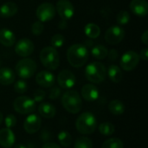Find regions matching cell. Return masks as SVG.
<instances>
[{
    "mask_svg": "<svg viewBox=\"0 0 148 148\" xmlns=\"http://www.w3.org/2000/svg\"><path fill=\"white\" fill-rule=\"evenodd\" d=\"M67 58L69 64L74 68L82 67L88 59V51L87 47L82 44L71 45L67 52Z\"/></svg>",
    "mask_w": 148,
    "mask_h": 148,
    "instance_id": "1",
    "label": "cell"
},
{
    "mask_svg": "<svg viewBox=\"0 0 148 148\" xmlns=\"http://www.w3.org/2000/svg\"><path fill=\"white\" fill-rule=\"evenodd\" d=\"M76 130L82 135H89L97 128V120L90 112H84L78 116L75 121Z\"/></svg>",
    "mask_w": 148,
    "mask_h": 148,
    "instance_id": "2",
    "label": "cell"
},
{
    "mask_svg": "<svg viewBox=\"0 0 148 148\" xmlns=\"http://www.w3.org/2000/svg\"><path fill=\"white\" fill-rule=\"evenodd\" d=\"M63 108L70 114H78L82 108V101L78 94L75 90L66 91L61 99Z\"/></svg>",
    "mask_w": 148,
    "mask_h": 148,
    "instance_id": "3",
    "label": "cell"
},
{
    "mask_svg": "<svg viewBox=\"0 0 148 148\" xmlns=\"http://www.w3.org/2000/svg\"><path fill=\"white\" fill-rule=\"evenodd\" d=\"M85 76L92 83H101L107 77V69L101 62H93L86 67Z\"/></svg>",
    "mask_w": 148,
    "mask_h": 148,
    "instance_id": "4",
    "label": "cell"
},
{
    "mask_svg": "<svg viewBox=\"0 0 148 148\" xmlns=\"http://www.w3.org/2000/svg\"><path fill=\"white\" fill-rule=\"evenodd\" d=\"M40 61L42 64L49 70H56L60 64V57L56 49L48 46L40 52Z\"/></svg>",
    "mask_w": 148,
    "mask_h": 148,
    "instance_id": "5",
    "label": "cell"
},
{
    "mask_svg": "<svg viewBox=\"0 0 148 148\" xmlns=\"http://www.w3.org/2000/svg\"><path fill=\"white\" fill-rule=\"evenodd\" d=\"M36 63L30 58H23L16 65V75L22 79H28L34 75L36 71Z\"/></svg>",
    "mask_w": 148,
    "mask_h": 148,
    "instance_id": "6",
    "label": "cell"
},
{
    "mask_svg": "<svg viewBox=\"0 0 148 148\" xmlns=\"http://www.w3.org/2000/svg\"><path fill=\"white\" fill-rule=\"evenodd\" d=\"M36 102L35 101L28 96H19L15 99L13 102L14 110L20 114H33L36 110Z\"/></svg>",
    "mask_w": 148,
    "mask_h": 148,
    "instance_id": "7",
    "label": "cell"
},
{
    "mask_svg": "<svg viewBox=\"0 0 148 148\" xmlns=\"http://www.w3.org/2000/svg\"><path fill=\"white\" fill-rule=\"evenodd\" d=\"M139 54L134 50H129L124 53L121 58V68L125 71L134 70L140 62Z\"/></svg>",
    "mask_w": 148,
    "mask_h": 148,
    "instance_id": "8",
    "label": "cell"
},
{
    "mask_svg": "<svg viewBox=\"0 0 148 148\" xmlns=\"http://www.w3.org/2000/svg\"><path fill=\"white\" fill-rule=\"evenodd\" d=\"M36 14L40 22H49L54 18L56 15V8L50 3H43L37 7Z\"/></svg>",
    "mask_w": 148,
    "mask_h": 148,
    "instance_id": "9",
    "label": "cell"
},
{
    "mask_svg": "<svg viewBox=\"0 0 148 148\" xmlns=\"http://www.w3.org/2000/svg\"><path fill=\"white\" fill-rule=\"evenodd\" d=\"M125 37V30L120 26H111L105 32V40L108 44L120 43Z\"/></svg>",
    "mask_w": 148,
    "mask_h": 148,
    "instance_id": "10",
    "label": "cell"
},
{
    "mask_svg": "<svg viewBox=\"0 0 148 148\" xmlns=\"http://www.w3.org/2000/svg\"><path fill=\"white\" fill-rule=\"evenodd\" d=\"M56 10L63 21H68L72 18L75 13L74 6L69 0H59L56 3Z\"/></svg>",
    "mask_w": 148,
    "mask_h": 148,
    "instance_id": "11",
    "label": "cell"
},
{
    "mask_svg": "<svg viewBox=\"0 0 148 148\" xmlns=\"http://www.w3.org/2000/svg\"><path fill=\"white\" fill-rule=\"evenodd\" d=\"M34 43L28 38H23L16 42L15 52L21 57H28L34 51Z\"/></svg>",
    "mask_w": 148,
    "mask_h": 148,
    "instance_id": "12",
    "label": "cell"
},
{
    "mask_svg": "<svg viewBox=\"0 0 148 148\" xmlns=\"http://www.w3.org/2000/svg\"><path fill=\"white\" fill-rule=\"evenodd\" d=\"M57 82L62 88L70 89L75 86L76 82V78L70 70L64 69L58 74Z\"/></svg>",
    "mask_w": 148,
    "mask_h": 148,
    "instance_id": "13",
    "label": "cell"
},
{
    "mask_svg": "<svg viewBox=\"0 0 148 148\" xmlns=\"http://www.w3.org/2000/svg\"><path fill=\"white\" fill-rule=\"evenodd\" d=\"M42 126L41 118L35 114H30L27 116L23 122V129L29 134H36L39 131Z\"/></svg>",
    "mask_w": 148,
    "mask_h": 148,
    "instance_id": "14",
    "label": "cell"
},
{
    "mask_svg": "<svg viewBox=\"0 0 148 148\" xmlns=\"http://www.w3.org/2000/svg\"><path fill=\"white\" fill-rule=\"evenodd\" d=\"M36 82L40 87L48 88H51L55 84L56 78H55V75L51 72L43 70V71L39 72L36 75Z\"/></svg>",
    "mask_w": 148,
    "mask_h": 148,
    "instance_id": "15",
    "label": "cell"
},
{
    "mask_svg": "<svg viewBox=\"0 0 148 148\" xmlns=\"http://www.w3.org/2000/svg\"><path fill=\"white\" fill-rule=\"evenodd\" d=\"M16 137L10 128H3L0 130V146L3 148L12 147L15 144Z\"/></svg>",
    "mask_w": 148,
    "mask_h": 148,
    "instance_id": "16",
    "label": "cell"
},
{
    "mask_svg": "<svg viewBox=\"0 0 148 148\" xmlns=\"http://www.w3.org/2000/svg\"><path fill=\"white\" fill-rule=\"evenodd\" d=\"M99 90L94 84H85L82 88V96L85 101L88 102L95 101L99 98Z\"/></svg>",
    "mask_w": 148,
    "mask_h": 148,
    "instance_id": "17",
    "label": "cell"
},
{
    "mask_svg": "<svg viewBox=\"0 0 148 148\" xmlns=\"http://www.w3.org/2000/svg\"><path fill=\"white\" fill-rule=\"evenodd\" d=\"M130 10L138 16H145L148 13V3L147 0H132Z\"/></svg>",
    "mask_w": 148,
    "mask_h": 148,
    "instance_id": "18",
    "label": "cell"
},
{
    "mask_svg": "<svg viewBox=\"0 0 148 148\" xmlns=\"http://www.w3.org/2000/svg\"><path fill=\"white\" fill-rule=\"evenodd\" d=\"M18 11V6L13 2L4 3L0 6V16L3 18H8L15 16Z\"/></svg>",
    "mask_w": 148,
    "mask_h": 148,
    "instance_id": "19",
    "label": "cell"
},
{
    "mask_svg": "<svg viewBox=\"0 0 148 148\" xmlns=\"http://www.w3.org/2000/svg\"><path fill=\"white\" fill-rule=\"evenodd\" d=\"M39 114L45 119H51L55 117L56 114V109L54 105L49 102H42L38 106Z\"/></svg>",
    "mask_w": 148,
    "mask_h": 148,
    "instance_id": "20",
    "label": "cell"
},
{
    "mask_svg": "<svg viewBox=\"0 0 148 148\" xmlns=\"http://www.w3.org/2000/svg\"><path fill=\"white\" fill-rule=\"evenodd\" d=\"M16 75L12 69L10 68H1L0 69V84L8 86L15 82Z\"/></svg>",
    "mask_w": 148,
    "mask_h": 148,
    "instance_id": "21",
    "label": "cell"
},
{
    "mask_svg": "<svg viewBox=\"0 0 148 148\" xmlns=\"http://www.w3.org/2000/svg\"><path fill=\"white\" fill-rule=\"evenodd\" d=\"M16 42V36L14 33L8 29H0V43L6 47H10Z\"/></svg>",
    "mask_w": 148,
    "mask_h": 148,
    "instance_id": "22",
    "label": "cell"
},
{
    "mask_svg": "<svg viewBox=\"0 0 148 148\" xmlns=\"http://www.w3.org/2000/svg\"><path fill=\"white\" fill-rule=\"evenodd\" d=\"M108 109L110 113L115 116L122 115L125 113L126 107L122 101L120 100H113L108 104Z\"/></svg>",
    "mask_w": 148,
    "mask_h": 148,
    "instance_id": "23",
    "label": "cell"
},
{
    "mask_svg": "<svg viewBox=\"0 0 148 148\" xmlns=\"http://www.w3.org/2000/svg\"><path fill=\"white\" fill-rule=\"evenodd\" d=\"M107 74H108L109 79L114 83H119L122 80V76H123L122 71H121V68L117 65L109 66V68L108 69Z\"/></svg>",
    "mask_w": 148,
    "mask_h": 148,
    "instance_id": "24",
    "label": "cell"
},
{
    "mask_svg": "<svg viewBox=\"0 0 148 148\" xmlns=\"http://www.w3.org/2000/svg\"><path fill=\"white\" fill-rule=\"evenodd\" d=\"M84 32L86 34V36L89 38H92V39H95V38H97L100 34H101V29L100 27L95 24V23H88L85 28H84Z\"/></svg>",
    "mask_w": 148,
    "mask_h": 148,
    "instance_id": "25",
    "label": "cell"
},
{
    "mask_svg": "<svg viewBox=\"0 0 148 148\" xmlns=\"http://www.w3.org/2000/svg\"><path fill=\"white\" fill-rule=\"evenodd\" d=\"M91 54L95 58L99 59V60H102L108 56V50L107 47L100 44V45H96V46L93 47V49H91Z\"/></svg>",
    "mask_w": 148,
    "mask_h": 148,
    "instance_id": "26",
    "label": "cell"
},
{
    "mask_svg": "<svg viewBox=\"0 0 148 148\" xmlns=\"http://www.w3.org/2000/svg\"><path fill=\"white\" fill-rule=\"evenodd\" d=\"M98 130L104 136H111L112 134H114L115 127H114V124L105 121V122H102L100 124V126L98 127Z\"/></svg>",
    "mask_w": 148,
    "mask_h": 148,
    "instance_id": "27",
    "label": "cell"
},
{
    "mask_svg": "<svg viewBox=\"0 0 148 148\" xmlns=\"http://www.w3.org/2000/svg\"><path fill=\"white\" fill-rule=\"evenodd\" d=\"M57 140L60 145L62 146L63 147H69L72 143L71 134L68 131H65V130H62L58 134Z\"/></svg>",
    "mask_w": 148,
    "mask_h": 148,
    "instance_id": "28",
    "label": "cell"
},
{
    "mask_svg": "<svg viewBox=\"0 0 148 148\" xmlns=\"http://www.w3.org/2000/svg\"><path fill=\"white\" fill-rule=\"evenodd\" d=\"M94 147V144L93 141L86 137V136H81L79 137L74 145V148H93Z\"/></svg>",
    "mask_w": 148,
    "mask_h": 148,
    "instance_id": "29",
    "label": "cell"
},
{
    "mask_svg": "<svg viewBox=\"0 0 148 148\" xmlns=\"http://www.w3.org/2000/svg\"><path fill=\"white\" fill-rule=\"evenodd\" d=\"M101 148H124V145L121 140L118 138H111L103 142Z\"/></svg>",
    "mask_w": 148,
    "mask_h": 148,
    "instance_id": "30",
    "label": "cell"
},
{
    "mask_svg": "<svg viewBox=\"0 0 148 148\" xmlns=\"http://www.w3.org/2000/svg\"><path fill=\"white\" fill-rule=\"evenodd\" d=\"M65 38L62 34H55L52 37H51V47L57 49V48H61L63 43H64Z\"/></svg>",
    "mask_w": 148,
    "mask_h": 148,
    "instance_id": "31",
    "label": "cell"
},
{
    "mask_svg": "<svg viewBox=\"0 0 148 148\" xmlns=\"http://www.w3.org/2000/svg\"><path fill=\"white\" fill-rule=\"evenodd\" d=\"M116 20L119 24L125 25V24L128 23L130 21V14L127 10H121L117 14Z\"/></svg>",
    "mask_w": 148,
    "mask_h": 148,
    "instance_id": "32",
    "label": "cell"
},
{
    "mask_svg": "<svg viewBox=\"0 0 148 148\" xmlns=\"http://www.w3.org/2000/svg\"><path fill=\"white\" fill-rule=\"evenodd\" d=\"M28 89L27 82L23 80H18L14 84V90L17 94H24Z\"/></svg>",
    "mask_w": 148,
    "mask_h": 148,
    "instance_id": "33",
    "label": "cell"
},
{
    "mask_svg": "<svg viewBox=\"0 0 148 148\" xmlns=\"http://www.w3.org/2000/svg\"><path fill=\"white\" fill-rule=\"evenodd\" d=\"M44 29V26L42 22L40 21H36L32 26H31V32L35 36H40Z\"/></svg>",
    "mask_w": 148,
    "mask_h": 148,
    "instance_id": "34",
    "label": "cell"
},
{
    "mask_svg": "<svg viewBox=\"0 0 148 148\" xmlns=\"http://www.w3.org/2000/svg\"><path fill=\"white\" fill-rule=\"evenodd\" d=\"M3 121H4L5 127L7 128H12V127H14L16 126V121H17L16 116L14 114H8L5 117V119H3Z\"/></svg>",
    "mask_w": 148,
    "mask_h": 148,
    "instance_id": "35",
    "label": "cell"
},
{
    "mask_svg": "<svg viewBox=\"0 0 148 148\" xmlns=\"http://www.w3.org/2000/svg\"><path fill=\"white\" fill-rule=\"evenodd\" d=\"M46 96V93L42 89H36L33 95V100L35 102H42Z\"/></svg>",
    "mask_w": 148,
    "mask_h": 148,
    "instance_id": "36",
    "label": "cell"
},
{
    "mask_svg": "<svg viewBox=\"0 0 148 148\" xmlns=\"http://www.w3.org/2000/svg\"><path fill=\"white\" fill-rule=\"evenodd\" d=\"M62 94V90L60 88L58 87H53L50 91H49V98L51 99V100H56L60 97Z\"/></svg>",
    "mask_w": 148,
    "mask_h": 148,
    "instance_id": "37",
    "label": "cell"
},
{
    "mask_svg": "<svg viewBox=\"0 0 148 148\" xmlns=\"http://www.w3.org/2000/svg\"><path fill=\"white\" fill-rule=\"evenodd\" d=\"M139 56H140V58H141L142 60H144V61H147V59H148L147 48H143V49L140 50V54H139Z\"/></svg>",
    "mask_w": 148,
    "mask_h": 148,
    "instance_id": "38",
    "label": "cell"
},
{
    "mask_svg": "<svg viewBox=\"0 0 148 148\" xmlns=\"http://www.w3.org/2000/svg\"><path fill=\"white\" fill-rule=\"evenodd\" d=\"M108 56L109 57V59H110L111 61H113V60L115 61L116 58L118 57V52H117L115 49H112V50H110V52H108Z\"/></svg>",
    "mask_w": 148,
    "mask_h": 148,
    "instance_id": "39",
    "label": "cell"
},
{
    "mask_svg": "<svg viewBox=\"0 0 148 148\" xmlns=\"http://www.w3.org/2000/svg\"><path fill=\"white\" fill-rule=\"evenodd\" d=\"M42 148H61V147L54 142H47L42 147Z\"/></svg>",
    "mask_w": 148,
    "mask_h": 148,
    "instance_id": "40",
    "label": "cell"
},
{
    "mask_svg": "<svg viewBox=\"0 0 148 148\" xmlns=\"http://www.w3.org/2000/svg\"><path fill=\"white\" fill-rule=\"evenodd\" d=\"M141 41L145 45L148 44V30L144 31V33L141 35Z\"/></svg>",
    "mask_w": 148,
    "mask_h": 148,
    "instance_id": "41",
    "label": "cell"
},
{
    "mask_svg": "<svg viewBox=\"0 0 148 148\" xmlns=\"http://www.w3.org/2000/svg\"><path fill=\"white\" fill-rule=\"evenodd\" d=\"M14 148H28L25 145H23V144H16Z\"/></svg>",
    "mask_w": 148,
    "mask_h": 148,
    "instance_id": "42",
    "label": "cell"
},
{
    "mask_svg": "<svg viewBox=\"0 0 148 148\" xmlns=\"http://www.w3.org/2000/svg\"><path fill=\"white\" fill-rule=\"evenodd\" d=\"M3 114L0 112V125L3 123Z\"/></svg>",
    "mask_w": 148,
    "mask_h": 148,
    "instance_id": "43",
    "label": "cell"
}]
</instances>
